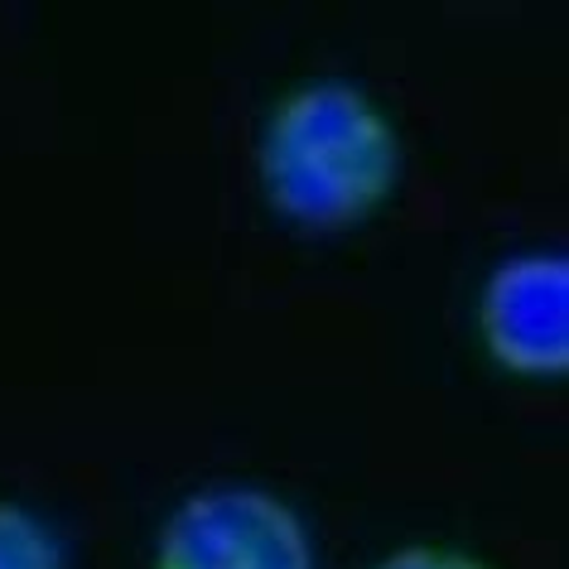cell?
Returning a JSON list of instances; mask_svg holds the SVG:
<instances>
[{
	"label": "cell",
	"mask_w": 569,
	"mask_h": 569,
	"mask_svg": "<svg viewBox=\"0 0 569 569\" xmlns=\"http://www.w3.org/2000/svg\"><path fill=\"white\" fill-rule=\"evenodd\" d=\"M154 569H315V540L276 492L218 482L169 511Z\"/></svg>",
	"instance_id": "cell-2"
},
{
	"label": "cell",
	"mask_w": 569,
	"mask_h": 569,
	"mask_svg": "<svg viewBox=\"0 0 569 569\" xmlns=\"http://www.w3.org/2000/svg\"><path fill=\"white\" fill-rule=\"evenodd\" d=\"M377 569H488L478 555H463V550H449V546H406L387 555Z\"/></svg>",
	"instance_id": "cell-5"
},
{
	"label": "cell",
	"mask_w": 569,
	"mask_h": 569,
	"mask_svg": "<svg viewBox=\"0 0 569 569\" xmlns=\"http://www.w3.org/2000/svg\"><path fill=\"white\" fill-rule=\"evenodd\" d=\"M0 569H63V546L30 507L0 502Z\"/></svg>",
	"instance_id": "cell-4"
},
{
	"label": "cell",
	"mask_w": 569,
	"mask_h": 569,
	"mask_svg": "<svg viewBox=\"0 0 569 569\" xmlns=\"http://www.w3.org/2000/svg\"><path fill=\"white\" fill-rule=\"evenodd\" d=\"M401 174L391 117L352 82H305L284 92L261 136V189L280 218L338 232L377 212Z\"/></svg>",
	"instance_id": "cell-1"
},
{
	"label": "cell",
	"mask_w": 569,
	"mask_h": 569,
	"mask_svg": "<svg viewBox=\"0 0 569 569\" xmlns=\"http://www.w3.org/2000/svg\"><path fill=\"white\" fill-rule=\"evenodd\" d=\"M478 333L497 367L517 377H565L569 367V261L546 251L511 256L488 276Z\"/></svg>",
	"instance_id": "cell-3"
}]
</instances>
